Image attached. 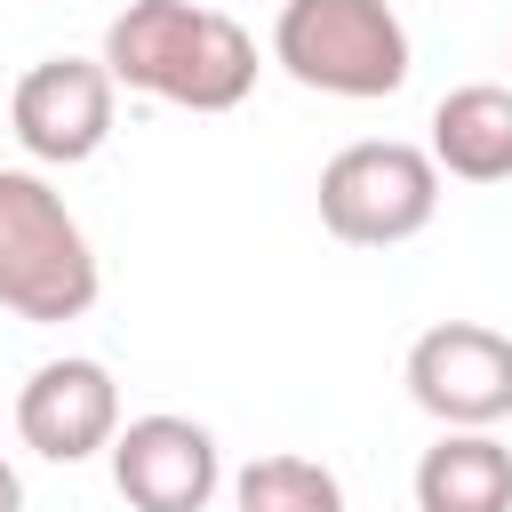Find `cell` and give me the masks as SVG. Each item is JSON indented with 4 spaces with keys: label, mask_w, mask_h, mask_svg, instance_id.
Masks as SVG:
<instances>
[{
    "label": "cell",
    "mask_w": 512,
    "mask_h": 512,
    "mask_svg": "<svg viewBox=\"0 0 512 512\" xmlns=\"http://www.w3.org/2000/svg\"><path fill=\"white\" fill-rule=\"evenodd\" d=\"M104 72L184 112H232L256 88V40L240 16L200 0H128L104 24Z\"/></svg>",
    "instance_id": "6da1fadb"
},
{
    "label": "cell",
    "mask_w": 512,
    "mask_h": 512,
    "mask_svg": "<svg viewBox=\"0 0 512 512\" xmlns=\"http://www.w3.org/2000/svg\"><path fill=\"white\" fill-rule=\"evenodd\" d=\"M96 288L104 272L64 192L32 168H0V312L32 328H64V320H88Z\"/></svg>",
    "instance_id": "7a4b0ae2"
},
{
    "label": "cell",
    "mask_w": 512,
    "mask_h": 512,
    "mask_svg": "<svg viewBox=\"0 0 512 512\" xmlns=\"http://www.w3.org/2000/svg\"><path fill=\"white\" fill-rule=\"evenodd\" d=\"M272 64L296 88L344 96V104H376L392 88H408V24L392 16V0H280L272 16Z\"/></svg>",
    "instance_id": "3957f363"
},
{
    "label": "cell",
    "mask_w": 512,
    "mask_h": 512,
    "mask_svg": "<svg viewBox=\"0 0 512 512\" xmlns=\"http://www.w3.org/2000/svg\"><path fill=\"white\" fill-rule=\"evenodd\" d=\"M440 216V168L424 144L368 136L320 168V224L344 248H400Z\"/></svg>",
    "instance_id": "277c9868"
},
{
    "label": "cell",
    "mask_w": 512,
    "mask_h": 512,
    "mask_svg": "<svg viewBox=\"0 0 512 512\" xmlns=\"http://www.w3.org/2000/svg\"><path fill=\"white\" fill-rule=\"evenodd\" d=\"M408 400L440 432H496L512 416V336L480 320H440L408 344Z\"/></svg>",
    "instance_id": "5b68a950"
},
{
    "label": "cell",
    "mask_w": 512,
    "mask_h": 512,
    "mask_svg": "<svg viewBox=\"0 0 512 512\" xmlns=\"http://www.w3.org/2000/svg\"><path fill=\"white\" fill-rule=\"evenodd\" d=\"M120 112V80L104 72V56H40L16 96H8V128L40 168H80L104 152Z\"/></svg>",
    "instance_id": "8992f818"
},
{
    "label": "cell",
    "mask_w": 512,
    "mask_h": 512,
    "mask_svg": "<svg viewBox=\"0 0 512 512\" xmlns=\"http://www.w3.org/2000/svg\"><path fill=\"white\" fill-rule=\"evenodd\" d=\"M112 488L136 504V512H208V496L224 488V456H216V432L192 424V416H128L112 432Z\"/></svg>",
    "instance_id": "52a82bcc"
},
{
    "label": "cell",
    "mask_w": 512,
    "mask_h": 512,
    "mask_svg": "<svg viewBox=\"0 0 512 512\" xmlns=\"http://www.w3.org/2000/svg\"><path fill=\"white\" fill-rule=\"evenodd\" d=\"M120 432V384L104 360L88 352H64V360H40L16 392V440L48 464H88L104 456Z\"/></svg>",
    "instance_id": "ba28073f"
},
{
    "label": "cell",
    "mask_w": 512,
    "mask_h": 512,
    "mask_svg": "<svg viewBox=\"0 0 512 512\" xmlns=\"http://www.w3.org/2000/svg\"><path fill=\"white\" fill-rule=\"evenodd\" d=\"M432 168L456 184H512V88L464 80L432 104Z\"/></svg>",
    "instance_id": "9c48e42d"
},
{
    "label": "cell",
    "mask_w": 512,
    "mask_h": 512,
    "mask_svg": "<svg viewBox=\"0 0 512 512\" xmlns=\"http://www.w3.org/2000/svg\"><path fill=\"white\" fill-rule=\"evenodd\" d=\"M416 512H512V448L496 432H440L416 456Z\"/></svg>",
    "instance_id": "30bf717a"
},
{
    "label": "cell",
    "mask_w": 512,
    "mask_h": 512,
    "mask_svg": "<svg viewBox=\"0 0 512 512\" xmlns=\"http://www.w3.org/2000/svg\"><path fill=\"white\" fill-rule=\"evenodd\" d=\"M232 512H344V480L320 456H256L232 472Z\"/></svg>",
    "instance_id": "8fae6325"
},
{
    "label": "cell",
    "mask_w": 512,
    "mask_h": 512,
    "mask_svg": "<svg viewBox=\"0 0 512 512\" xmlns=\"http://www.w3.org/2000/svg\"><path fill=\"white\" fill-rule=\"evenodd\" d=\"M0 512H24V480H16L8 456H0Z\"/></svg>",
    "instance_id": "7c38bea8"
}]
</instances>
